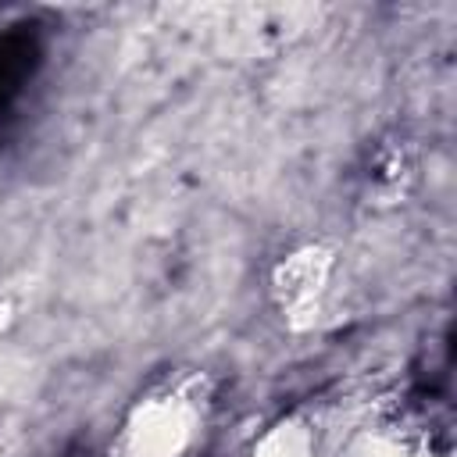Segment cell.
<instances>
[{
    "label": "cell",
    "mask_w": 457,
    "mask_h": 457,
    "mask_svg": "<svg viewBox=\"0 0 457 457\" xmlns=\"http://www.w3.org/2000/svg\"><path fill=\"white\" fill-rule=\"evenodd\" d=\"M250 457H446L393 403L375 396L307 400L282 414Z\"/></svg>",
    "instance_id": "6da1fadb"
},
{
    "label": "cell",
    "mask_w": 457,
    "mask_h": 457,
    "mask_svg": "<svg viewBox=\"0 0 457 457\" xmlns=\"http://www.w3.org/2000/svg\"><path fill=\"white\" fill-rule=\"evenodd\" d=\"M214 407V386L200 368H179L150 382L118 418L104 457H193Z\"/></svg>",
    "instance_id": "7a4b0ae2"
},
{
    "label": "cell",
    "mask_w": 457,
    "mask_h": 457,
    "mask_svg": "<svg viewBox=\"0 0 457 457\" xmlns=\"http://www.w3.org/2000/svg\"><path fill=\"white\" fill-rule=\"evenodd\" d=\"M339 257L325 243H300L286 250L268 275V296L286 328L307 332L325 321L328 300L336 293Z\"/></svg>",
    "instance_id": "3957f363"
}]
</instances>
